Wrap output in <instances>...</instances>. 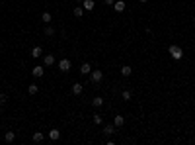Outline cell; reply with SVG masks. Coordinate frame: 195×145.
I'll return each mask as SVG.
<instances>
[{
  "label": "cell",
  "instance_id": "cell-1",
  "mask_svg": "<svg viewBox=\"0 0 195 145\" xmlns=\"http://www.w3.org/2000/svg\"><path fill=\"white\" fill-rule=\"evenodd\" d=\"M168 53H170V57L176 59V61H180L183 57V51H182V47H180V45H170L168 47Z\"/></svg>",
  "mask_w": 195,
  "mask_h": 145
},
{
  "label": "cell",
  "instance_id": "cell-2",
  "mask_svg": "<svg viewBox=\"0 0 195 145\" xmlns=\"http://www.w3.org/2000/svg\"><path fill=\"white\" fill-rule=\"evenodd\" d=\"M90 79L94 80V82H102V80H104V72L100 71V69H96V71L90 72Z\"/></svg>",
  "mask_w": 195,
  "mask_h": 145
},
{
  "label": "cell",
  "instance_id": "cell-3",
  "mask_svg": "<svg viewBox=\"0 0 195 145\" xmlns=\"http://www.w3.org/2000/svg\"><path fill=\"white\" fill-rule=\"evenodd\" d=\"M58 69H61L63 72H68L70 71V61L68 59H61L58 61Z\"/></svg>",
  "mask_w": 195,
  "mask_h": 145
},
{
  "label": "cell",
  "instance_id": "cell-4",
  "mask_svg": "<svg viewBox=\"0 0 195 145\" xmlns=\"http://www.w3.org/2000/svg\"><path fill=\"white\" fill-rule=\"evenodd\" d=\"M82 90H84V86H82V82H74V84H72V94H76V96H80V94H82Z\"/></svg>",
  "mask_w": 195,
  "mask_h": 145
},
{
  "label": "cell",
  "instance_id": "cell-5",
  "mask_svg": "<svg viewBox=\"0 0 195 145\" xmlns=\"http://www.w3.org/2000/svg\"><path fill=\"white\" fill-rule=\"evenodd\" d=\"M94 6H96V4H94V0H82V8H84L86 12H92Z\"/></svg>",
  "mask_w": 195,
  "mask_h": 145
},
{
  "label": "cell",
  "instance_id": "cell-6",
  "mask_svg": "<svg viewBox=\"0 0 195 145\" xmlns=\"http://www.w3.org/2000/svg\"><path fill=\"white\" fill-rule=\"evenodd\" d=\"M31 75H33V77H37V79H39V77H43V75H45V69H43V67H41V65H37V67H35V69H31Z\"/></svg>",
  "mask_w": 195,
  "mask_h": 145
},
{
  "label": "cell",
  "instance_id": "cell-7",
  "mask_svg": "<svg viewBox=\"0 0 195 145\" xmlns=\"http://www.w3.org/2000/svg\"><path fill=\"white\" fill-rule=\"evenodd\" d=\"M41 55H43V49H41L39 45H35L31 49V57H33V59H37V57H41Z\"/></svg>",
  "mask_w": 195,
  "mask_h": 145
},
{
  "label": "cell",
  "instance_id": "cell-8",
  "mask_svg": "<svg viewBox=\"0 0 195 145\" xmlns=\"http://www.w3.org/2000/svg\"><path fill=\"white\" fill-rule=\"evenodd\" d=\"M80 72H82V75H90V72H92L90 63H82V65H80Z\"/></svg>",
  "mask_w": 195,
  "mask_h": 145
},
{
  "label": "cell",
  "instance_id": "cell-9",
  "mask_svg": "<svg viewBox=\"0 0 195 145\" xmlns=\"http://www.w3.org/2000/svg\"><path fill=\"white\" fill-rule=\"evenodd\" d=\"M113 124H115V127H121V125H125V118L123 116H113Z\"/></svg>",
  "mask_w": 195,
  "mask_h": 145
},
{
  "label": "cell",
  "instance_id": "cell-10",
  "mask_svg": "<svg viewBox=\"0 0 195 145\" xmlns=\"http://www.w3.org/2000/svg\"><path fill=\"white\" fill-rule=\"evenodd\" d=\"M113 10H115V12H123L125 10V2L123 0H117L115 4H113Z\"/></svg>",
  "mask_w": 195,
  "mask_h": 145
},
{
  "label": "cell",
  "instance_id": "cell-11",
  "mask_svg": "<svg viewBox=\"0 0 195 145\" xmlns=\"http://www.w3.org/2000/svg\"><path fill=\"white\" fill-rule=\"evenodd\" d=\"M14 139H16V133L14 132H6L4 133V141H6V143H12Z\"/></svg>",
  "mask_w": 195,
  "mask_h": 145
},
{
  "label": "cell",
  "instance_id": "cell-12",
  "mask_svg": "<svg viewBox=\"0 0 195 145\" xmlns=\"http://www.w3.org/2000/svg\"><path fill=\"white\" fill-rule=\"evenodd\" d=\"M58 137H61V132H58V130H51V132H49V139H51V141H57Z\"/></svg>",
  "mask_w": 195,
  "mask_h": 145
},
{
  "label": "cell",
  "instance_id": "cell-13",
  "mask_svg": "<svg viewBox=\"0 0 195 145\" xmlns=\"http://www.w3.org/2000/svg\"><path fill=\"white\" fill-rule=\"evenodd\" d=\"M43 139H45V135H43L41 132H35V133H33V141H35V143H41Z\"/></svg>",
  "mask_w": 195,
  "mask_h": 145
},
{
  "label": "cell",
  "instance_id": "cell-14",
  "mask_svg": "<svg viewBox=\"0 0 195 145\" xmlns=\"http://www.w3.org/2000/svg\"><path fill=\"white\" fill-rule=\"evenodd\" d=\"M102 104H104V98H102V96H96V98L92 100V106H96V108H100Z\"/></svg>",
  "mask_w": 195,
  "mask_h": 145
},
{
  "label": "cell",
  "instance_id": "cell-15",
  "mask_svg": "<svg viewBox=\"0 0 195 145\" xmlns=\"http://www.w3.org/2000/svg\"><path fill=\"white\" fill-rule=\"evenodd\" d=\"M131 72H133V69H131L129 65H125V67H121V75H123V77H129Z\"/></svg>",
  "mask_w": 195,
  "mask_h": 145
},
{
  "label": "cell",
  "instance_id": "cell-16",
  "mask_svg": "<svg viewBox=\"0 0 195 145\" xmlns=\"http://www.w3.org/2000/svg\"><path fill=\"white\" fill-rule=\"evenodd\" d=\"M43 63H45L47 67H51L53 63H55V57H53V55H45V59H43Z\"/></svg>",
  "mask_w": 195,
  "mask_h": 145
},
{
  "label": "cell",
  "instance_id": "cell-17",
  "mask_svg": "<svg viewBox=\"0 0 195 145\" xmlns=\"http://www.w3.org/2000/svg\"><path fill=\"white\" fill-rule=\"evenodd\" d=\"M72 14H74L76 18H82V14H84V8H82V6H76V8H74V12H72Z\"/></svg>",
  "mask_w": 195,
  "mask_h": 145
},
{
  "label": "cell",
  "instance_id": "cell-18",
  "mask_svg": "<svg viewBox=\"0 0 195 145\" xmlns=\"http://www.w3.org/2000/svg\"><path fill=\"white\" fill-rule=\"evenodd\" d=\"M113 132H115V130H113V125H105V127H104L105 135H113Z\"/></svg>",
  "mask_w": 195,
  "mask_h": 145
},
{
  "label": "cell",
  "instance_id": "cell-19",
  "mask_svg": "<svg viewBox=\"0 0 195 145\" xmlns=\"http://www.w3.org/2000/svg\"><path fill=\"white\" fill-rule=\"evenodd\" d=\"M37 90H39L37 84H29V88H27V92H29V94H37Z\"/></svg>",
  "mask_w": 195,
  "mask_h": 145
},
{
  "label": "cell",
  "instance_id": "cell-20",
  "mask_svg": "<svg viewBox=\"0 0 195 145\" xmlns=\"http://www.w3.org/2000/svg\"><path fill=\"white\" fill-rule=\"evenodd\" d=\"M45 35H49V37H53V35H55V30H53L51 26H47V27H45Z\"/></svg>",
  "mask_w": 195,
  "mask_h": 145
},
{
  "label": "cell",
  "instance_id": "cell-21",
  "mask_svg": "<svg viewBox=\"0 0 195 145\" xmlns=\"http://www.w3.org/2000/svg\"><path fill=\"white\" fill-rule=\"evenodd\" d=\"M41 20L49 24V22H51V14H49V12H43V16H41Z\"/></svg>",
  "mask_w": 195,
  "mask_h": 145
},
{
  "label": "cell",
  "instance_id": "cell-22",
  "mask_svg": "<svg viewBox=\"0 0 195 145\" xmlns=\"http://www.w3.org/2000/svg\"><path fill=\"white\" fill-rule=\"evenodd\" d=\"M92 120H94V124H96V125H100V124H102V122H104L100 114H96V116H94V118H92Z\"/></svg>",
  "mask_w": 195,
  "mask_h": 145
},
{
  "label": "cell",
  "instance_id": "cell-23",
  "mask_svg": "<svg viewBox=\"0 0 195 145\" xmlns=\"http://www.w3.org/2000/svg\"><path fill=\"white\" fill-rule=\"evenodd\" d=\"M121 96H123V100H131V96H133V94H131V90H123V94H121Z\"/></svg>",
  "mask_w": 195,
  "mask_h": 145
},
{
  "label": "cell",
  "instance_id": "cell-24",
  "mask_svg": "<svg viewBox=\"0 0 195 145\" xmlns=\"http://www.w3.org/2000/svg\"><path fill=\"white\" fill-rule=\"evenodd\" d=\"M6 100H8L6 94H0V104H6Z\"/></svg>",
  "mask_w": 195,
  "mask_h": 145
},
{
  "label": "cell",
  "instance_id": "cell-25",
  "mask_svg": "<svg viewBox=\"0 0 195 145\" xmlns=\"http://www.w3.org/2000/svg\"><path fill=\"white\" fill-rule=\"evenodd\" d=\"M105 4H107V6H113V4H115V0H105Z\"/></svg>",
  "mask_w": 195,
  "mask_h": 145
},
{
  "label": "cell",
  "instance_id": "cell-26",
  "mask_svg": "<svg viewBox=\"0 0 195 145\" xmlns=\"http://www.w3.org/2000/svg\"><path fill=\"white\" fill-rule=\"evenodd\" d=\"M141 2H143V4H146V2H148V0H141Z\"/></svg>",
  "mask_w": 195,
  "mask_h": 145
},
{
  "label": "cell",
  "instance_id": "cell-27",
  "mask_svg": "<svg viewBox=\"0 0 195 145\" xmlns=\"http://www.w3.org/2000/svg\"><path fill=\"white\" fill-rule=\"evenodd\" d=\"M0 114H2V108H0Z\"/></svg>",
  "mask_w": 195,
  "mask_h": 145
},
{
  "label": "cell",
  "instance_id": "cell-28",
  "mask_svg": "<svg viewBox=\"0 0 195 145\" xmlns=\"http://www.w3.org/2000/svg\"><path fill=\"white\" fill-rule=\"evenodd\" d=\"M78 2H82V0H78Z\"/></svg>",
  "mask_w": 195,
  "mask_h": 145
},
{
  "label": "cell",
  "instance_id": "cell-29",
  "mask_svg": "<svg viewBox=\"0 0 195 145\" xmlns=\"http://www.w3.org/2000/svg\"><path fill=\"white\" fill-rule=\"evenodd\" d=\"M193 22H195V18H193Z\"/></svg>",
  "mask_w": 195,
  "mask_h": 145
}]
</instances>
